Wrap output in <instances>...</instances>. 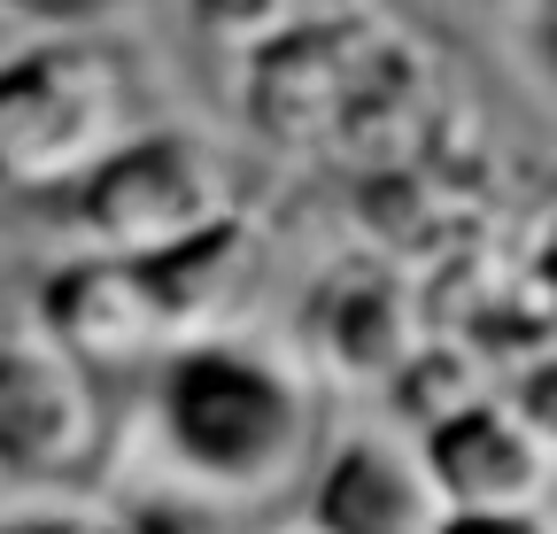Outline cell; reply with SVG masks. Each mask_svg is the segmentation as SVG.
<instances>
[{
    "instance_id": "16",
    "label": "cell",
    "mask_w": 557,
    "mask_h": 534,
    "mask_svg": "<svg viewBox=\"0 0 557 534\" xmlns=\"http://www.w3.org/2000/svg\"><path fill=\"white\" fill-rule=\"evenodd\" d=\"M434 534H557V496H542V504H457Z\"/></svg>"
},
{
    "instance_id": "5",
    "label": "cell",
    "mask_w": 557,
    "mask_h": 534,
    "mask_svg": "<svg viewBox=\"0 0 557 534\" xmlns=\"http://www.w3.org/2000/svg\"><path fill=\"white\" fill-rule=\"evenodd\" d=\"M372 9H318L302 16L287 39H271L240 62V116L263 148L278 156H310V148H341V124L364 94L372 47H380Z\"/></svg>"
},
{
    "instance_id": "15",
    "label": "cell",
    "mask_w": 557,
    "mask_h": 534,
    "mask_svg": "<svg viewBox=\"0 0 557 534\" xmlns=\"http://www.w3.org/2000/svg\"><path fill=\"white\" fill-rule=\"evenodd\" d=\"M504 403L542 434V449L557 457V341H534L504 364Z\"/></svg>"
},
{
    "instance_id": "13",
    "label": "cell",
    "mask_w": 557,
    "mask_h": 534,
    "mask_svg": "<svg viewBox=\"0 0 557 534\" xmlns=\"http://www.w3.org/2000/svg\"><path fill=\"white\" fill-rule=\"evenodd\" d=\"M318 9H325V0H171L178 32L201 39V47H218V54H233V62H248L271 39H287Z\"/></svg>"
},
{
    "instance_id": "1",
    "label": "cell",
    "mask_w": 557,
    "mask_h": 534,
    "mask_svg": "<svg viewBox=\"0 0 557 534\" xmlns=\"http://www.w3.org/2000/svg\"><path fill=\"white\" fill-rule=\"evenodd\" d=\"M325 434L333 387L295 333L271 325L178 341L139 395V457L240 511L302 496Z\"/></svg>"
},
{
    "instance_id": "3",
    "label": "cell",
    "mask_w": 557,
    "mask_h": 534,
    "mask_svg": "<svg viewBox=\"0 0 557 534\" xmlns=\"http://www.w3.org/2000/svg\"><path fill=\"white\" fill-rule=\"evenodd\" d=\"M240 210L225 156L186 124H132L124 140L70 186V233L101 256H163Z\"/></svg>"
},
{
    "instance_id": "2",
    "label": "cell",
    "mask_w": 557,
    "mask_h": 534,
    "mask_svg": "<svg viewBox=\"0 0 557 534\" xmlns=\"http://www.w3.org/2000/svg\"><path fill=\"white\" fill-rule=\"evenodd\" d=\"M132 132V78L94 32H54L0 62V194H70Z\"/></svg>"
},
{
    "instance_id": "11",
    "label": "cell",
    "mask_w": 557,
    "mask_h": 534,
    "mask_svg": "<svg viewBox=\"0 0 557 534\" xmlns=\"http://www.w3.org/2000/svg\"><path fill=\"white\" fill-rule=\"evenodd\" d=\"M496 387H504V372L487 364L480 341H465V333H426V341L403 357V372L372 395V411H387L410 434H426V426H442L449 411L480 403V395H496Z\"/></svg>"
},
{
    "instance_id": "7",
    "label": "cell",
    "mask_w": 557,
    "mask_h": 534,
    "mask_svg": "<svg viewBox=\"0 0 557 534\" xmlns=\"http://www.w3.org/2000/svg\"><path fill=\"white\" fill-rule=\"evenodd\" d=\"M287 333L325 372L333 395H380L434 325H426V302H418V280L395 256L364 248V256L325 263V272L302 287V310H295Z\"/></svg>"
},
{
    "instance_id": "9",
    "label": "cell",
    "mask_w": 557,
    "mask_h": 534,
    "mask_svg": "<svg viewBox=\"0 0 557 534\" xmlns=\"http://www.w3.org/2000/svg\"><path fill=\"white\" fill-rule=\"evenodd\" d=\"M148 280L163 295L171 341H209V333H248L263 325L256 302L271 287V233L248 218V202L218 225H201L194 240L148 256Z\"/></svg>"
},
{
    "instance_id": "12",
    "label": "cell",
    "mask_w": 557,
    "mask_h": 534,
    "mask_svg": "<svg viewBox=\"0 0 557 534\" xmlns=\"http://www.w3.org/2000/svg\"><path fill=\"white\" fill-rule=\"evenodd\" d=\"M101 488L124 511V534H240V519H248L240 504L163 473V464H148V457H132V473H109Z\"/></svg>"
},
{
    "instance_id": "10",
    "label": "cell",
    "mask_w": 557,
    "mask_h": 534,
    "mask_svg": "<svg viewBox=\"0 0 557 534\" xmlns=\"http://www.w3.org/2000/svg\"><path fill=\"white\" fill-rule=\"evenodd\" d=\"M418 442H426V464H434L449 511L457 504H542V496H557V457L504 403V387L480 395V403H465V411H449Z\"/></svg>"
},
{
    "instance_id": "8",
    "label": "cell",
    "mask_w": 557,
    "mask_h": 534,
    "mask_svg": "<svg viewBox=\"0 0 557 534\" xmlns=\"http://www.w3.org/2000/svg\"><path fill=\"white\" fill-rule=\"evenodd\" d=\"M32 325L101 380H148L178 349L148 263L101 256V248H78V256L47 263L39 287H32Z\"/></svg>"
},
{
    "instance_id": "6",
    "label": "cell",
    "mask_w": 557,
    "mask_h": 534,
    "mask_svg": "<svg viewBox=\"0 0 557 534\" xmlns=\"http://www.w3.org/2000/svg\"><path fill=\"white\" fill-rule=\"evenodd\" d=\"M442 519H449V496L426 464V442L395 426L387 411L333 419L295 496L302 534H434Z\"/></svg>"
},
{
    "instance_id": "18",
    "label": "cell",
    "mask_w": 557,
    "mask_h": 534,
    "mask_svg": "<svg viewBox=\"0 0 557 534\" xmlns=\"http://www.w3.org/2000/svg\"><path fill=\"white\" fill-rule=\"evenodd\" d=\"M287 534H302V526H287Z\"/></svg>"
},
{
    "instance_id": "4",
    "label": "cell",
    "mask_w": 557,
    "mask_h": 534,
    "mask_svg": "<svg viewBox=\"0 0 557 534\" xmlns=\"http://www.w3.org/2000/svg\"><path fill=\"white\" fill-rule=\"evenodd\" d=\"M116 411L101 372H86L39 325L0 333V473L16 488H101Z\"/></svg>"
},
{
    "instance_id": "14",
    "label": "cell",
    "mask_w": 557,
    "mask_h": 534,
    "mask_svg": "<svg viewBox=\"0 0 557 534\" xmlns=\"http://www.w3.org/2000/svg\"><path fill=\"white\" fill-rule=\"evenodd\" d=\"M0 534H124L109 488H16L0 504Z\"/></svg>"
},
{
    "instance_id": "17",
    "label": "cell",
    "mask_w": 557,
    "mask_h": 534,
    "mask_svg": "<svg viewBox=\"0 0 557 534\" xmlns=\"http://www.w3.org/2000/svg\"><path fill=\"white\" fill-rule=\"evenodd\" d=\"M9 9H24V16H62V24H78V16L109 9V0H9Z\"/></svg>"
}]
</instances>
